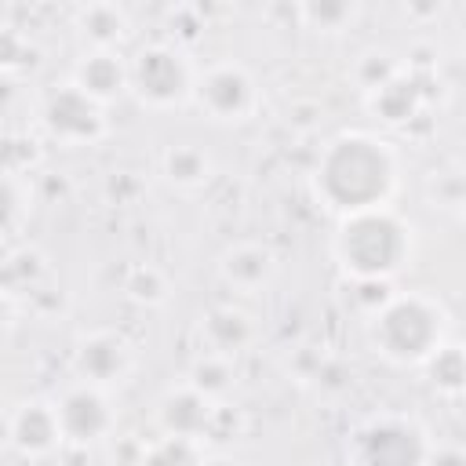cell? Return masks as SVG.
<instances>
[{"mask_svg": "<svg viewBox=\"0 0 466 466\" xmlns=\"http://www.w3.org/2000/svg\"><path fill=\"white\" fill-rule=\"evenodd\" d=\"M193 106L215 124H248L262 106V91L248 66L233 58H218L200 66Z\"/></svg>", "mask_w": 466, "mask_h": 466, "instance_id": "cell-6", "label": "cell"}, {"mask_svg": "<svg viewBox=\"0 0 466 466\" xmlns=\"http://www.w3.org/2000/svg\"><path fill=\"white\" fill-rule=\"evenodd\" d=\"M135 368V346L124 331H113V328H98V331H87L80 335V342L73 346V375L76 382H87V386H116L131 375Z\"/></svg>", "mask_w": 466, "mask_h": 466, "instance_id": "cell-9", "label": "cell"}, {"mask_svg": "<svg viewBox=\"0 0 466 466\" xmlns=\"http://www.w3.org/2000/svg\"><path fill=\"white\" fill-rule=\"evenodd\" d=\"M193 455V441H178V437H164L157 448H149L142 455L138 466H186V459Z\"/></svg>", "mask_w": 466, "mask_h": 466, "instance_id": "cell-20", "label": "cell"}, {"mask_svg": "<svg viewBox=\"0 0 466 466\" xmlns=\"http://www.w3.org/2000/svg\"><path fill=\"white\" fill-rule=\"evenodd\" d=\"M218 277L237 291H258L277 277V255L262 240H237L218 255Z\"/></svg>", "mask_w": 466, "mask_h": 466, "instance_id": "cell-13", "label": "cell"}, {"mask_svg": "<svg viewBox=\"0 0 466 466\" xmlns=\"http://www.w3.org/2000/svg\"><path fill=\"white\" fill-rule=\"evenodd\" d=\"M368 339L390 364L422 368L448 342V313L426 291H390V299L368 313Z\"/></svg>", "mask_w": 466, "mask_h": 466, "instance_id": "cell-3", "label": "cell"}, {"mask_svg": "<svg viewBox=\"0 0 466 466\" xmlns=\"http://www.w3.org/2000/svg\"><path fill=\"white\" fill-rule=\"evenodd\" d=\"M55 411H58L62 441L69 448H91V444L106 441L116 426V411L109 404V393L102 386H87L76 379L55 397Z\"/></svg>", "mask_w": 466, "mask_h": 466, "instance_id": "cell-8", "label": "cell"}, {"mask_svg": "<svg viewBox=\"0 0 466 466\" xmlns=\"http://www.w3.org/2000/svg\"><path fill=\"white\" fill-rule=\"evenodd\" d=\"M331 255L346 277L357 284H390L400 277L415 255V229L393 208L360 211L339 218L331 237Z\"/></svg>", "mask_w": 466, "mask_h": 466, "instance_id": "cell-2", "label": "cell"}, {"mask_svg": "<svg viewBox=\"0 0 466 466\" xmlns=\"http://www.w3.org/2000/svg\"><path fill=\"white\" fill-rule=\"evenodd\" d=\"M36 116H40V127L62 146H95L109 131L106 106H98L91 95H84L73 80L47 87Z\"/></svg>", "mask_w": 466, "mask_h": 466, "instance_id": "cell-7", "label": "cell"}, {"mask_svg": "<svg viewBox=\"0 0 466 466\" xmlns=\"http://www.w3.org/2000/svg\"><path fill=\"white\" fill-rule=\"evenodd\" d=\"M84 95H91L98 106H109L124 95H131V73L127 58L120 51H84L69 76Z\"/></svg>", "mask_w": 466, "mask_h": 466, "instance_id": "cell-11", "label": "cell"}, {"mask_svg": "<svg viewBox=\"0 0 466 466\" xmlns=\"http://www.w3.org/2000/svg\"><path fill=\"white\" fill-rule=\"evenodd\" d=\"M215 419V400L204 397L197 386L182 382L178 390H167L157 404V422L164 430V437H178V441H197L204 437V430Z\"/></svg>", "mask_w": 466, "mask_h": 466, "instance_id": "cell-12", "label": "cell"}, {"mask_svg": "<svg viewBox=\"0 0 466 466\" xmlns=\"http://www.w3.org/2000/svg\"><path fill=\"white\" fill-rule=\"evenodd\" d=\"M124 291H127L135 302L153 306V302H164V299H167V280H164V273H160L157 266H135V269L127 273V280H124Z\"/></svg>", "mask_w": 466, "mask_h": 466, "instance_id": "cell-19", "label": "cell"}, {"mask_svg": "<svg viewBox=\"0 0 466 466\" xmlns=\"http://www.w3.org/2000/svg\"><path fill=\"white\" fill-rule=\"evenodd\" d=\"M353 7L346 4H306L302 7V18L313 25V29H342L346 22H353Z\"/></svg>", "mask_w": 466, "mask_h": 466, "instance_id": "cell-21", "label": "cell"}, {"mask_svg": "<svg viewBox=\"0 0 466 466\" xmlns=\"http://www.w3.org/2000/svg\"><path fill=\"white\" fill-rule=\"evenodd\" d=\"M73 29L87 51H116L131 33V18L120 4H84L73 11Z\"/></svg>", "mask_w": 466, "mask_h": 466, "instance_id": "cell-15", "label": "cell"}, {"mask_svg": "<svg viewBox=\"0 0 466 466\" xmlns=\"http://www.w3.org/2000/svg\"><path fill=\"white\" fill-rule=\"evenodd\" d=\"M127 73H131V95H135L138 106H146V109H178V106L193 102L200 66H193L189 55L178 44L153 40V44H142L127 58Z\"/></svg>", "mask_w": 466, "mask_h": 466, "instance_id": "cell-4", "label": "cell"}, {"mask_svg": "<svg viewBox=\"0 0 466 466\" xmlns=\"http://www.w3.org/2000/svg\"><path fill=\"white\" fill-rule=\"evenodd\" d=\"M160 175L175 189H197L211 178V157L197 142H171L160 153Z\"/></svg>", "mask_w": 466, "mask_h": 466, "instance_id": "cell-16", "label": "cell"}, {"mask_svg": "<svg viewBox=\"0 0 466 466\" xmlns=\"http://www.w3.org/2000/svg\"><path fill=\"white\" fill-rule=\"evenodd\" d=\"M426 466H466V451H462V448H437V444H433Z\"/></svg>", "mask_w": 466, "mask_h": 466, "instance_id": "cell-22", "label": "cell"}, {"mask_svg": "<svg viewBox=\"0 0 466 466\" xmlns=\"http://www.w3.org/2000/svg\"><path fill=\"white\" fill-rule=\"evenodd\" d=\"M400 182L397 153L371 131H339L313 160L309 189L335 218L390 208Z\"/></svg>", "mask_w": 466, "mask_h": 466, "instance_id": "cell-1", "label": "cell"}, {"mask_svg": "<svg viewBox=\"0 0 466 466\" xmlns=\"http://www.w3.org/2000/svg\"><path fill=\"white\" fill-rule=\"evenodd\" d=\"M200 339H204V353L233 360L237 353H244L255 342V324L237 306H211L200 317Z\"/></svg>", "mask_w": 466, "mask_h": 466, "instance_id": "cell-14", "label": "cell"}, {"mask_svg": "<svg viewBox=\"0 0 466 466\" xmlns=\"http://www.w3.org/2000/svg\"><path fill=\"white\" fill-rule=\"evenodd\" d=\"M430 451V433L408 415H371L350 437L353 466H426Z\"/></svg>", "mask_w": 466, "mask_h": 466, "instance_id": "cell-5", "label": "cell"}, {"mask_svg": "<svg viewBox=\"0 0 466 466\" xmlns=\"http://www.w3.org/2000/svg\"><path fill=\"white\" fill-rule=\"evenodd\" d=\"M189 386H197L204 397H222L229 386H233V360L229 357H215V353H204L197 364H193V371H189V379H186Z\"/></svg>", "mask_w": 466, "mask_h": 466, "instance_id": "cell-18", "label": "cell"}, {"mask_svg": "<svg viewBox=\"0 0 466 466\" xmlns=\"http://www.w3.org/2000/svg\"><path fill=\"white\" fill-rule=\"evenodd\" d=\"M7 444L22 459H44L55 448H62V426L55 400L47 397H22L7 411Z\"/></svg>", "mask_w": 466, "mask_h": 466, "instance_id": "cell-10", "label": "cell"}, {"mask_svg": "<svg viewBox=\"0 0 466 466\" xmlns=\"http://www.w3.org/2000/svg\"><path fill=\"white\" fill-rule=\"evenodd\" d=\"M426 379L444 397H466V346L444 342L426 364Z\"/></svg>", "mask_w": 466, "mask_h": 466, "instance_id": "cell-17", "label": "cell"}]
</instances>
